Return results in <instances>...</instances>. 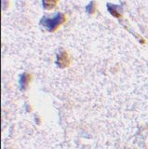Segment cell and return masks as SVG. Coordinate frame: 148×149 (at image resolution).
Wrapping results in <instances>:
<instances>
[{
	"label": "cell",
	"mask_w": 148,
	"mask_h": 149,
	"mask_svg": "<svg viewBox=\"0 0 148 149\" xmlns=\"http://www.w3.org/2000/svg\"><path fill=\"white\" fill-rule=\"evenodd\" d=\"M64 22H65V16H64V14L63 13H58L56 14V16H54L53 18L44 17L42 20H41L42 25L49 32L56 31Z\"/></svg>",
	"instance_id": "cell-1"
},
{
	"label": "cell",
	"mask_w": 148,
	"mask_h": 149,
	"mask_svg": "<svg viewBox=\"0 0 148 149\" xmlns=\"http://www.w3.org/2000/svg\"><path fill=\"white\" fill-rule=\"evenodd\" d=\"M70 64V58L65 50H61L57 55V65L61 68L68 67Z\"/></svg>",
	"instance_id": "cell-2"
},
{
	"label": "cell",
	"mask_w": 148,
	"mask_h": 149,
	"mask_svg": "<svg viewBox=\"0 0 148 149\" xmlns=\"http://www.w3.org/2000/svg\"><path fill=\"white\" fill-rule=\"evenodd\" d=\"M107 7H108V10L109 12L112 14V15L115 18H119L121 17V12L119 11L120 7L118 6H115V5H110L107 4Z\"/></svg>",
	"instance_id": "cell-3"
},
{
	"label": "cell",
	"mask_w": 148,
	"mask_h": 149,
	"mask_svg": "<svg viewBox=\"0 0 148 149\" xmlns=\"http://www.w3.org/2000/svg\"><path fill=\"white\" fill-rule=\"evenodd\" d=\"M29 79H30V77L28 74H22L21 76V78H20V85H21V88L22 90H25L27 85H28V82H29Z\"/></svg>",
	"instance_id": "cell-4"
},
{
	"label": "cell",
	"mask_w": 148,
	"mask_h": 149,
	"mask_svg": "<svg viewBox=\"0 0 148 149\" xmlns=\"http://www.w3.org/2000/svg\"><path fill=\"white\" fill-rule=\"evenodd\" d=\"M58 0H43V7L45 9L49 10L56 7Z\"/></svg>",
	"instance_id": "cell-5"
},
{
	"label": "cell",
	"mask_w": 148,
	"mask_h": 149,
	"mask_svg": "<svg viewBox=\"0 0 148 149\" xmlns=\"http://www.w3.org/2000/svg\"><path fill=\"white\" fill-rule=\"evenodd\" d=\"M96 10V5L94 1H91L89 5L87 6V12L89 14H93Z\"/></svg>",
	"instance_id": "cell-6"
}]
</instances>
